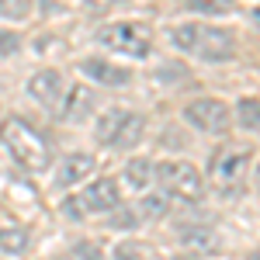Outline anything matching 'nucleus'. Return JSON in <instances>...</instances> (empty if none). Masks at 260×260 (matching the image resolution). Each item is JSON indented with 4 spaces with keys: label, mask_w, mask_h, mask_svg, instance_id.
Instances as JSON below:
<instances>
[{
    "label": "nucleus",
    "mask_w": 260,
    "mask_h": 260,
    "mask_svg": "<svg viewBox=\"0 0 260 260\" xmlns=\"http://www.w3.org/2000/svg\"><path fill=\"white\" fill-rule=\"evenodd\" d=\"M167 39L177 49L180 56H191L198 62H212V66H222V62H233L240 45H236V35L229 28H215V24H201V21H177L167 28Z\"/></svg>",
    "instance_id": "1"
},
{
    "label": "nucleus",
    "mask_w": 260,
    "mask_h": 260,
    "mask_svg": "<svg viewBox=\"0 0 260 260\" xmlns=\"http://www.w3.org/2000/svg\"><path fill=\"white\" fill-rule=\"evenodd\" d=\"M0 139L7 146V153L31 174H42L52 167V142L42 136L28 118H7L0 125Z\"/></svg>",
    "instance_id": "2"
},
{
    "label": "nucleus",
    "mask_w": 260,
    "mask_h": 260,
    "mask_svg": "<svg viewBox=\"0 0 260 260\" xmlns=\"http://www.w3.org/2000/svg\"><path fill=\"white\" fill-rule=\"evenodd\" d=\"M250 163H253V149L246 142H225V146H219L212 153V160H208V184H212V191L222 194V198L243 194Z\"/></svg>",
    "instance_id": "3"
},
{
    "label": "nucleus",
    "mask_w": 260,
    "mask_h": 260,
    "mask_svg": "<svg viewBox=\"0 0 260 260\" xmlns=\"http://www.w3.org/2000/svg\"><path fill=\"white\" fill-rule=\"evenodd\" d=\"M118 205H121L118 180L115 177H98V180H90L80 194L62 201V215L70 222H83V219H90V215H108V212L118 208Z\"/></svg>",
    "instance_id": "4"
},
{
    "label": "nucleus",
    "mask_w": 260,
    "mask_h": 260,
    "mask_svg": "<svg viewBox=\"0 0 260 260\" xmlns=\"http://www.w3.org/2000/svg\"><path fill=\"white\" fill-rule=\"evenodd\" d=\"M94 132L104 149H132L146 136V118L132 108H108L98 118Z\"/></svg>",
    "instance_id": "5"
},
{
    "label": "nucleus",
    "mask_w": 260,
    "mask_h": 260,
    "mask_svg": "<svg viewBox=\"0 0 260 260\" xmlns=\"http://www.w3.org/2000/svg\"><path fill=\"white\" fill-rule=\"evenodd\" d=\"M98 42L104 49L118 52V56H128V59H149V52H153V31L142 21H115V24H104L98 31Z\"/></svg>",
    "instance_id": "6"
},
{
    "label": "nucleus",
    "mask_w": 260,
    "mask_h": 260,
    "mask_svg": "<svg viewBox=\"0 0 260 260\" xmlns=\"http://www.w3.org/2000/svg\"><path fill=\"white\" fill-rule=\"evenodd\" d=\"M156 184L170 194V201L198 205L205 198V177L191 160H167L156 170Z\"/></svg>",
    "instance_id": "7"
},
{
    "label": "nucleus",
    "mask_w": 260,
    "mask_h": 260,
    "mask_svg": "<svg viewBox=\"0 0 260 260\" xmlns=\"http://www.w3.org/2000/svg\"><path fill=\"white\" fill-rule=\"evenodd\" d=\"M184 121L201 136H225L233 128V108L222 98H194L184 104Z\"/></svg>",
    "instance_id": "8"
},
{
    "label": "nucleus",
    "mask_w": 260,
    "mask_h": 260,
    "mask_svg": "<svg viewBox=\"0 0 260 260\" xmlns=\"http://www.w3.org/2000/svg\"><path fill=\"white\" fill-rule=\"evenodd\" d=\"M94 108H98V98H94V87H87V83H66V94L59 98L56 104V118L62 125H80L94 115Z\"/></svg>",
    "instance_id": "9"
},
{
    "label": "nucleus",
    "mask_w": 260,
    "mask_h": 260,
    "mask_svg": "<svg viewBox=\"0 0 260 260\" xmlns=\"http://www.w3.org/2000/svg\"><path fill=\"white\" fill-rule=\"evenodd\" d=\"M80 73H83V77H87L90 83H98V87H108V90H121V87H128V83L136 80L128 66H118V62L101 59V56L80 59Z\"/></svg>",
    "instance_id": "10"
},
{
    "label": "nucleus",
    "mask_w": 260,
    "mask_h": 260,
    "mask_svg": "<svg viewBox=\"0 0 260 260\" xmlns=\"http://www.w3.org/2000/svg\"><path fill=\"white\" fill-rule=\"evenodd\" d=\"M156 170H160V163L146 160V156H136V160H128L121 167L118 187H125L128 194H146L149 187H156Z\"/></svg>",
    "instance_id": "11"
},
{
    "label": "nucleus",
    "mask_w": 260,
    "mask_h": 260,
    "mask_svg": "<svg viewBox=\"0 0 260 260\" xmlns=\"http://www.w3.org/2000/svg\"><path fill=\"white\" fill-rule=\"evenodd\" d=\"M28 94L39 101L42 108H52V111H56L59 98L66 94V80H62L59 70L45 66V70H39V73H31V80H28Z\"/></svg>",
    "instance_id": "12"
},
{
    "label": "nucleus",
    "mask_w": 260,
    "mask_h": 260,
    "mask_svg": "<svg viewBox=\"0 0 260 260\" xmlns=\"http://www.w3.org/2000/svg\"><path fill=\"white\" fill-rule=\"evenodd\" d=\"M94 167H98V160H94L90 153H70V156H62L59 167H56V184H59V187H77V184H83L87 177H94Z\"/></svg>",
    "instance_id": "13"
},
{
    "label": "nucleus",
    "mask_w": 260,
    "mask_h": 260,
    "mask_svg": "<svg viewBox=\"0 0 260 260\" xmlns=\"http://www.w3.org/2000/svg\"><path fill=\"white\" fill-rule=\"evenodd\" d=\"M170 194L163 191V187H149L146 194H139V205H136V212H139L142 222H160L167 219V212H170Z\"/></svg>",
    "instance_id": "14"
},
{
    "label": "nucleus",
    "mask_w": 260,
    "mask_h": 260,
    "mask_svg": "<svg viewBox=\"0 0 260 260\" xmlns=\"http://www.w3.org/2000/svg\"><path fill=\"white\" fill-rule=\"evenodd\" d=\"M177 240H180V246H184L187 253H208V250L219 246L215 229H208V225H187V229L177 233Z\"/></svg>",
    "instance_id": "15"
},
{
    "label": "nucleus",
    "mask_w": 260,
    "mask_h": 260,
    "mask_svg": "<svg viewBox=\"0 0 260 260\" xmlns=\"http://www.w3.org/2000/svg\"><path fill=\"white\" fill-rule=\"evenodd\" d=\"M28 250H31V233L24 225H0V253L24 257Z\"/></svg>",
    "instance_id": "16"
},
{
    "label": "nucleus",
    "mask_w": 260,
    "mask_h": 260,
    "mask_svg": "<svg viewBox=\"0 0 260 260\" xmlns=\"http://www.w3.org/2000/svg\"><path fill=\"white\" fill-rule=\"evenodd\" d=\"M233 121L246 132H260V98H240L233 108Z\"/></svg>",
    "instance_id": "17"
},
{
    "label": "nucleus",
    "mask_w": 260,
    "mask_h": 260,
    "mask_svg": "<svg viewBox=\"0 0 260 260\" xmlns=\"http://www.w3.org/2000/svg\"><path fill=\"white\" fill-rule=\"evenodd\" d=\"M104 225H108V229H128V233H132V229L142 225V219H139V212H136L132 205H118V208L108 212V222H104Z\"/></svg>",
    "instance_id": "18"
},
{
    "label": "nucleus",
    "mask_w": 260,
    "mask_h": 260,
    "mask_svg": "<svg viewBox=\"0 0 260 260\" xmlns=\"http://www.w3.org/2000/svg\"><path fill=\"white\" fill-rule=\"evenodd\" d=\"M187 7L205 18H225L236 11V0H187Z\"/></svg>",
    "instance_id": "19"
},
{
    "label": "nucleus",
    "mask_w": 260,
    "mask_h": 260,
    "mask_svg": "<svg viewBox=\"0 0 260 260\" xmlns=\"http://www.w3.org/2000/svg\"><path fill=\"white\" fill-rule=\"evenodd\" d=\"M35 0H0V18L4 21H24L31 18Z\"/></svg>",
    "instance_id": "20"
},
{
    "label": "nucleus",
    "mask_w": 260,
    "mask_h": 260,
    "mask_svg": "<svg viewBox=\"0 0 260 260\" xmlns=\"http://www.w3.org/2000/svg\"><path fill=\"white\" fill-rule=\"evenodd\" d=\"M111 260H146V246L136 240H125L111 250Z\"/></svg>",
    "instance_id": "21"
},
{
    "label": "nucleus",
    "mask_w": 260,
    "mask_h": 260,
    "mask_svg": "<svg viewBox=\"0 0 260 260\" xmlns=\"http://www.w3.org/2000/svg\"><path fill=\"white\" fill-rule=\"evenodd\" d=\"M70 260H104V253H101L98 243L83 240V243H77V246L70 250Z\"/></svg>",
    "instance_id": "22"
},
{
    "label": "nucleus",
    "mask_w": 260,
    "mask_h": 260,
    "mask_svg": "<svg viewBox=\"0 0 260 260\" xmlns=\"http://www.w3.org/2000/svg\"><path fill=\"white\" fill-rule=\"evenodd\" d=\"M18 49H21L18 31H11V28H0V56H14Z\"/></svg>",
    "instance_id": "23"
},
{
    "label": "nucleus",
    "mask_w": 260,
    "mask_h": 260,
    "mask_svg": "<svg viewBox=\"0 0 260 260\" xmlns=\"http://www.w3.org/2000/svg\"><path fill=\"white\" fill-rule=\"evenodd\" d=\"M250 170H253V191H257V194H260V160L253 163V167H250Z\"/></svg>",
    "instance_id": "24"
},
{
    "label": "nucleus",
    "mask_w": 260,
    "mask_h": 260,
    "mask_svg": "<svg viewBox=\"0 0 260 260\" xmlns=\"http://www.w3.org/2000/svg\"><path fill=\"white\" fill-rule=\"evenodd\" d=\"M250 260H260V250H257V253H253V257H250Z\"/></svg>",
    "instance_id": "25"
},
{
    "label": "nucleus",
    "mask_w": 260,
    "mask_h": 260,
    "mask_svg": "<svg viewBox=\"0 0 260 260\" xmlns=\"http://www.w3.org/2000/svg\"><path fill=\"white\" fill-rule=\"evenodd\" d=\"M115 4H125V0H115Z\"/></svg>",
    "instance_id": "26"
},
{
    "label": "nucleus",
    "mask_w": 260,
    "mask_h": 260,
    "mask_svg": "<svg viewBox=\"0 0 260 260\" xmlns=\"http://www.w3.org/2000/svg\"><path fill=\"white\" fill-rule=\"evenodd\" d=\"M257 21H260V11H257Z\"/></svg>",
    "instance_id": "27"
}]
</instances>
